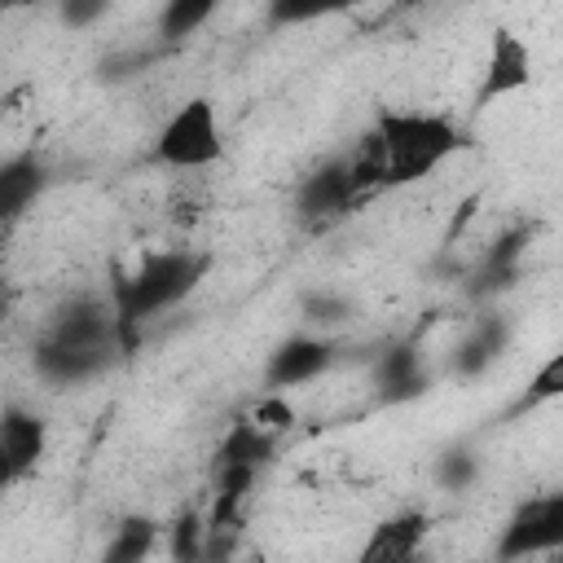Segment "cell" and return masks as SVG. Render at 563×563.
<instances>
[{
    "label": "cell",
    "mask_w": 563,
    "mask_h": 563,
    "mask_svg": "<svg viewBox=\"0 0 563 563\" xmlns=\"http://www.w3.org/2000/svg\"><path fill=\"white\" fill-rule=\"evenodd\" d=\"M466 145V132L435 110H383L378 123L352 145V180L361 198L374 189H400L444 167Z\"/></svg>",
    "instance_id": "6da1fadb"
},
{
    "label": "cell",
    "mask_w": 563,
    "mask_h": 563,
    "mask_svg": "<svg viewBox=\"0 0 563 563\" xmlns=\"http://www.w3.org/2000/svg\"><path fill=\"white\" fill-rule=\"evenodd\" d=\"M123 356H128V347H123L110 295L66 299L62 308H53L48 330L31 347L35 374L48 383H62V387H79V383L106 374L110 365H119Z\"/></svg>",
    "instance_id": "7a4b0ae2"
},
{
    "label": "cell",
    "mask_w": 563,
    "mask_h": 563,
    "mask_svg": "<svg viewBox=\"0 0 563 563\" xmlns=\"http://www.w3.org/2000/svg\"><path fill=\"white\" fill-rule=\"evenodd\" d=\"M211 260L202 251H185V246H172V251H150L136 268L128 273H114V286H110V303H114V321H119V334H123V347L136 352L141 343V325H150L154 317H163L167 308L185 303L202 277H207Z\"/></svg>",
    "instance_id": "3957f363"
},
{
    "label": "cell",
    "mask_w": 563,
    "mask_h": 563,
    "mask_svg": "<svg viewBox=\"0 0 563 563\" xmlns=\"http://www.w3.org/2000/svg\"><path fill=\"white\" fill-rule=\"evenodd\" d=\"M150 158L158 167H172V172H194V167H211L224 158V128H220V114L211 106V97H189L180 101L167 123L158 128L154 145H150Z\"/></svg>",
    "instance_id": "277c9868"
},
{
    "label": "cell",
    "mask_w": 563,
    "mask_h": 563,
    "mask_svg": "<svg viewBox=\"0 0 563 563\" xmlns=\"http://www.w3.org/2000/svg\"><path fill=\"white\" fill-rule=\"evenodd\" d=\"M361 202V189L352 180V163L347 154H334L325 163H317L299 185H295V216L308 233H321L330 224H339L352 207Z\"/></svg>",
    "instance_id": "5b68a950"
},
{
    "label": "cell",
    "mask_w": 563,
    "mask_h": 563,
    "mask_svg": "<svg viewBox=\"0 0 563 563\" xmlns=\"http://www.w3.org/2000/svg\"><path fill=\"white\" fill-rule=\"evenodd\" d=\"M559 545H563V493H541V497H528L515 506L493 554L510 563V559L554 554Z\"/></svg>",
    "instance_id": "8992f818"
},
{
    "label": "cell",
    "mask_w": 563,
    "mask_h": 563,
    "mask_svg": "<svg viewBox=\"0 0 563 563\" xmlns=\"http://www.w3.org/2000/svg\"><path fill=\"white\" fill-rule=\"evenodd\" d=\"M532 84V48L519 31L510 26H493L488 40V57H484V75L475 88V110H488L501 97H515Z\"/></svg>",
    "instance_id": "52a82bcc"
},
{
    "label": "cell",
    "mask_w": 563,
    "mask_h": 563,
    "mask_svg": "<svg viewBox=\"0 0 563 563\" xmlns=\"http://www.w3.org/2000/svg\"><path fill=\"white\" fill-rule=\"evenodd\" d=\"M334 365V343L317 330H299V334H286L268 361H264V387L268 391H290V387H303L312 378H321L325 369Z\"/></svg>",
    "instance_id": "ba28073f"
},
{
    "label": "cell",
    "mask_w": 563,
    "mask_h": 563,
    "mask_svg": "<svg viewBox=\"0 0 563 563\" xmlns=\"http://www.w3.org/2000/svg\"><path fill=\"white\" fill-rule=\"evenodd\" d=\"M431 391V374L413 339H396L374 356V396L383 405H409Z\"/></svg>",
    "instance_id": "9c48e42d"
},
{
    "label": "cell",
    "mask_w": 563,
    "mask_h": 563,
    "mask_svg": "<svg viewBox=\"0 0 563 563\" xmlns=\"http://www.w3.org/2000/svg\"><path fill=\"white\" fill-rule=\"evenodd\" d=\"M427 532H431L427 510H396L369 528V537L361 545V563H405L422 550Z\"/></svg>",
    "instance_id": "30bf717a"
},
{
    "label": "cell",
    "mask_w": 563,
    "mask_h": 563,
    "mask_svg": "<svg viewBox=\"0 0 563 563\" xmlns=\"http://www.w3.org/2000/svg\"><path fill=\"white\" fill-rule=\"evenodd\" d=\"M528 246H532V224L506 229V233L488 246V255L479 260V268H475V277H471V295H475V299H493V295L510 290V286L519 282V273H523Z\"/></svg>",
    "instance_id": "8fae6325"
},
{
    "label": "cell",
    "mask_w": 563,
    "mask_h": 563,
    "mask_svg": "<svg viewBox=\"0 0 563 563\" xmlns=\"http://www.w3.org/2000/svg\"><path fill=\"white\" fill-rule=\"evenodd\" d=\"M0 449H4L13 479H22L26 471H35V462L48 449V422L26 405H4L0 409Z\"/></svg>",
    "instance_id": "7c38bea8"
},
{
    "label": "cell",
    "mask_w": 563,
    "mask_h": 563,
    "mask_svg": "<svg viewBox=\"0 0 563 563\" xmlns=\"http://www.w3.org/2000/svg\"><path fill=\"white\" fill-rule=\"evenodd\" d=\"M506 347H510V321H506L497 308H488V312L475 317V325H471V330L462 334V343L453 347V374L479 378L484 369H493V361H497Z\"/></svg>",
    "instance_id": "4fadbf2b"
},
{
    "label": "cell",
    "mask_w": 563,
    "mask_h": 563,
    "mask_svg": "<svg viewBox=\"0 0 563 563\" xmlns=\"http://www.w3.org/2000/svg\"><path fill=\"white\" fill-rule=\"evenodd\" d=\"M48 189V167L35 154L0 158V229H9Z\"/></svg>",
    "instance_id": "5bb4252c"
},
{
    "label": "cell",
    "mask_w": 563,
    "mask_h": 563,
    "mask_svg": "<svg viewBox=\"0 0 563 563\" xmlns=\"http://www.w3.org/2000/svg\"><path fill=\"white\" fill-rule=\"evenodd\" d=\"M277 440H282V435L255 427L251 418H238V422L220 435V444H216V466H255V471H264L268 457L277 453Z\"/></svg>",
    "instance_id": "9a60e30c"
},
{
    "label": "cell",
    "mask_w": 563,
    "mask_h": 563,
    "mask_svg": "<svg viewBox=\"0 0 563 563\" xmlns=\"http://www.w3.org/2000/svg\"><path fill=\"white\" fill-rule=\"evenodd\" d=\"M216 9H220V0H163V9H158V18H154V31H158L163 44H180V40H189Z\"/></svg>",
    "instance_id": "2e32d148"
},
{
    "label": "cell",
    "mask_w": 563,
    "mask_h": 563,
    "mask_svg": "<svg viewBox=\"0 0 563 563\" xmlns=\"http://www.w3.org/2000/svg\"><path fill=\"white\" fill-rule=\"evenodd\" d=\"M154 541H158V523L145 515H128L106 541V563H141L154 550Z\"/></svg>",
    "instance_id": "e0dca14e"
},
{
    "label": "cell",
    "mask_w": 563,
    "mask_h": 563,
    "mask_svg": "<svg viewBox=\"0 0 563 563\" xmlns=\"http://www.w3.org/2000/svg\"><path fill=\"white\" fill-rule=\"evenodd\" d=\"M347 9H352V0H264L268 26H303V22L347 13Z\"/></svg>",
    "instance_id": "ac0fdd59"
},
{
    "label": "cell",
    "mask_w": 563,
    "mask_h": 563,
    "mask_svg": "<svg viewBox=\"0 0 563 563\" xmlns=\"http://www.w3.org/2000/svg\"><path fill=\"white\" fill-rule=\"evenodd\" d=\"M479 471H484V462H479V453L475 449H466V444H453V449H444L440 457H435V484L444 488V493H466L475 479H479Z\"/></svg>",
    "instance_id": "d6986e66"
},
{
    "label": "cell",
    "mask_w": 563,
    "mask_h": 563,
    "mask_svg": "<svg viewBox=\"0 0 563 563\" xmlns=\"http://www.w3.org/2000/svg\"><path fill=\"white\" fill-rule=\"evenodd\" d=\"M563 396V356L554 352L532 378H528V391L515 400V409L510 413H523V409H537V405H545V400H559Z\"/></svg>",
    "instance_id": "ffe728a7"
},
{
    "label": "cell",
    "mask_w": 563,
    "mask_h": 563,
    "mask_svg": "<svg viewBox=\"0 0 563 563\" xmlns=\"http://www.w3.org/2000/svg\"><path fill=\"white\" fill-rule=\"evenodd\" d=\"M303 321L312 325V330H334V325H343L347 317H352V303L343 299V295H334V290H312V295H303Z\"/></svg>",
    "instance_id": "44dd1931"
},
{
    "label": "cell",
    "mask_w": 563,
    "mask_h": 563,
    "mask_svg": "<svg viewBox=\"0 0 563 563\" xmlns=\"http://www.w3.org/2000/svg\"><path fill=\"white\" fill-rule=\"evenodd\" d=\"M255 427H264V431H273V435H286L290 427H295V405L282 396V391H268V396H260L255 400V409L246 413Z\"/></svg>",
    "instance_id": "7402d4cb"
},
{
    "label": "cell",
    "mask_w": 563,
    "mask_h": 563,
    "mask_svg": "<svg viewBox=\"0 0 563 563\" xmlns=\"http://www.w3.org/2000/svg\"><path fill=\"white\" fill-rule=\"evenodd\" d=\"M110 9L114 0H57V22L70 31H84V26H97Z\"/></svg>",
    "instance_id": "603a6c76"
},
{
    "label": "cell",
    "mask_w": 563,
    "mask_h": 563,
    "mask_svg": "<svg viewBox=\"0 0 563 563\" xmlns=\"http://www.w3.org/2000/svg\"><path fill=\"white\" fill-rule=\"evenodd\" d=\"M202 541H207V523L189 510V515H180V523H176V532H172V554L176 559H198L202 554Z\"/></svg>",
    "instance_id": "cb8c5ba5"
},
{
    "label": "cell",
    "mask_w": 563,
    "mask_h": 563,
    "mask_svg": "<svg viewBox=\"0 0 563 563\" xmlns=\"http://www.w3.org/2000/svg\"><path fill=\"white\" fill-rule=\"evenodd\" d=\"M9 308H13V299H9V290H4V286H0V321H4V317H9Z\"/></svg>",
    "instance_id": "d4e9b609"
},
{
    "label": "cell",
    "mask_w": 563,
    "mask_h": 563,
    "mask_svg": "<svg viewBox=\"0 0 563 563\" xmlns=\"http://www.w3.org/2000/svg\"><path fill=\"white\" fill-rule=\"evenodd\" d=\"M13 479V471H9V462H4V449H0V488Z\"/></svg>",
    "instance_id": "484cf974"
},
{
    "label": "cell",
    "mask_w": 563,
    "mask_h": 563,
    "mask_svg": "<svg viewBox=\"0 0 563 563\" xmlns=\"http://www.w3.org/2000/svg\"><path fill=\"white\" fill-rule=\"evenodd\" d=\"M18 4H31V0H0V13H4V9H18Z\"/></svg>",
    "instance_id": "4316f807"
}]
</instances>
